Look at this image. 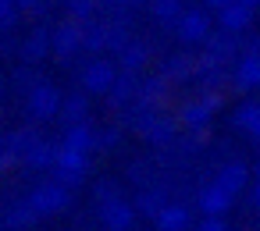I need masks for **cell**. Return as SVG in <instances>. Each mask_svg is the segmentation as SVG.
<instances>
[{
  "label": "cell",
  "instance_id": "12",
  "mask_svg": "<svg viewBox=\"0 0 260 231\" xmlns=\"http://www.w3.org/2000/svg\"><path fill=\"white\" fill-rule=\"evenodd\" d=\"M242 181H246V167H232V171H224V174H221V181H217V185H224L228 192H235Z\"/></svg>",
  "mask_w": 260,
  "mask_h": 231
},
{
  "label": "cell",
  "instance_id": "2",
  "mask_svg": "<svg viewBox=\"0 0 260 231\" xmlns=\"http://www.w3.org/2000/svg\"><path fill=\"white\" fill-rule=\"evenodd\" d=\"M228 199H232V192H228L224 185H210V188L203 192V210H207V213H221V210L228 206Z\"/></svg>",
  "mask_w": 260,
  "mask_h": 231
},
{
  "label": "cell",
  "instance_id": "3",
  "mask_svg": "<svg viewBox=\"0 0 260 231\" xmlns=\"http://www.w3.org/2000/svg\"><path fill=\"white\" fill-rule=\"evenodd\" d=\"M32 110H36L40 118L54 114V110H57V93H54V89H47V86H40V89L32 93Z\"/></svg>",
  "mask_w": 260,
  "mask_h": 231
},
{
  "label": "cell",
  "instance_id": "4",
  "mask_svg": "<svg viewBox=\"0 0 260 231\" xmlns=\"http://www.w3.org/2000/svg\"><path fill=\"white\" fill-rule=\"evenodd\" d=\"M114 82V68L111 64H93L89 71H86V86L89 89H107Z\"/></svg>",
  "mask_w": 260,
  "mask_h": 231
},
{
  "label": "cell",
  "instance_id": "16",
  "mask_svg": "<svg viewBox=\"0 0 260 231\" xmlns=\"http://www.w3.org/2000/svg\"><path fill=\"white\" fill-rule=\"evenodd\" d=\"M253 4H260V0H242V8H253Z\"/></svg>",
  "mask_w": 260,
  "mask_h": 231
},
{
  "label": "cell",
  "instance_id": "13",
  "mask_svg": "<svg viewBox=\"0 0 260 231\" xmlns=\"http://www.w3.org/2000/svg\"><path fill=\"white\" fill-rule=\"evenodd\" d=\"M157 11H160V18H175V11H178V0H160V4H157Z\"/></svg>",
  "mask_w": 260,
  "mask_h": 231
},
{
  "label": "cell",
  "instance_id": "15",
  "mask_svg": "<svg viewBox=\"0 0 260 231\" xmlns=\"http://www.w3.org/2000/svg\"><path fill=\"white\" fill-rule=\"evenodd\" d=\"M214 8H232V0H210Z\"/></svg>",
  "mask_w": 260,
  "mask_h": 231
},
{
  "label": "cell",
  "instance_id": "1",
  "mask_svg": "<svg viewBox=\"0 0 260 231\" xmlns=\"http://www.w3.org/2000/svg\"><path fill=\"white\" fill-rule=\"evenodd\" d=\"M64 203V192L57 188V185H50V188H40L36 196H32V210H40V213H47V210H57Z\"/></svg>",
  "mask_w": 260,
  "mask_h": 231
},
{
  "label": "cell",
  "instance_id": "10",
  "mask_svg": "<svg viewBox=\"0 0 260 231\" xmlns=\"http://www.w3.org/2000/svg\"><path fill=\"white\" fill-rule=\"evenodd\" d=\"M203 32H207V18H203V15H185L182 36H185V40H196V36H203Z\"/></svg>",
  "mask_w": 260,
  "mask_h": 231
},
{
  "label": "cell",
  "instance_id": "14",
  "mask_svg": "<svg viewBox=\"0 0 260 231\" xmlns=\"http://www.w3.org/2000/svg\"><path fill=\"white\" fill-rule=\"evenodd\" d=\"M200 231H224V224H221V220H207Z\"/></svg>",
  "mask_w": 260,
  "mask_h": 231
},
{
  "label": "cell",
  "instance_id": "6",
  "mask_svg": "<svg viewBox=\"0 0 260 231\" xmlns=\"http://www.w3.org/2000/svg\"><path fill=\"white\" fill-rule=\"evenodd\" d=\"M157 224H160V231H178L185 224V210L182 206H168V210H160Z\"/></svg>",
  "mask_w": 260,
  "mask_h": 231
},
{
  "label": "cell",
  "instance_id": "5",
  "mask_svg": "<svg viewBox=\"0 0 260 231\" xmlns=\"http://www.w3.org/2000/svg\"><path fill=\"white\" fill-rule=\"evenodd\" d=\"M104 220H107V227L121 231V227H128V224H132V213H128V206H125V203H111V206L104 210Z\"/></svg>",
  "mask_w": 260,
  "mask_h": 231
},
{
  "label": "cell",
  "instance_id": "9",
  "mask_svg": "<svg viewBox=\"0 0 260 231\" xmlns=\"http://www.w3.org/2000/svg\"><path fill=\"white\" fill-rule=\"evenodd\" d=\"M239 71H242V75H239V82H242V86H253V82H260V57H256V54H253V57H246Z\"/></svg>",
  "mask_w": 260,
  "mask_h": 231
},
{
  "label": "cell",
  "instance_id": "11",
  "mask_svg": "<svg viewBox=\"0 0 260 231\" xmlns=\"http://www.w3.org/2000/svg\"><path fill=\"white\" fill-rule=\"evenodd\" d=\"M239 125H246L249 132H256V135H260V107H253V103H249V107H242V110H239Z\"/></svg>",
  "mask_w": 260,
  "mask_h": 231
},
{
  "label": "cell",
  "instance_id": "8",
  "mask_svg": "<svg viewBox=\"0 0 260 231\" xmlns=\"http://www.w3.org/2000/svg\"><path fill=\"white\" fill-rule=\"evenodd\" d=\"M57 167H64L68 174H79V171L86 167V160H82V153H79V149H64V153L57 157Z\"/></svg>",
  "mask_w": 260,
  "mask_h": 231
},
{
  "label": "cell",
  "instance_id": "7",
  "mask_svg": "<svg viewBox=\"0 0 260 231\" xmlns=\"http://www.w3.org/2000/svg\"><path fill=\"white\" fill-rule=\"evenodd\" d=\"M221 22H224L228 29H242V25H249V8H242V4H232V8H224Z\"/></svg>",
  "mask_w": 260,
  "mask_h": 231
}]
</instances>
